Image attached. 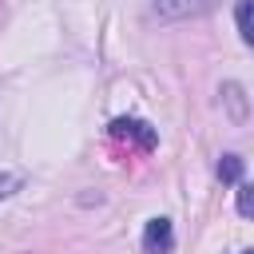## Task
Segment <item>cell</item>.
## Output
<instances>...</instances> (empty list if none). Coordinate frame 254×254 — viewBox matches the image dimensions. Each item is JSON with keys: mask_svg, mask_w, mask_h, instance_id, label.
Listing matches in <instances>:
<instances>
[{"mask_svg": "<svg viewBox=\"0 0 254 254\" xmlns=\"http://www.w3.org/2000/svg\"><path fill=\"white\" fill-rule=\"evenodd\" d=\"M238 214H242V218L254 214V187L242 183V179H238Z\"/></svg>", "mask_w": 254, "mask_h": 254, "instance_id": "cell-6", "label": "cell"}, {"mask_svg": "<svg viewBox=\"0 0 254 254\" xmlns=\"http://www.w3.org/2000/svg\"><path fill=\"white\" fill-rule=\"evenodd\" d=\"M242 254H254V250H242Z\"/></svg>", "mask_w": 254, "mask_h": 254, "instance_id": "cell-9", "label": "cell"}, {"mask_svg": "<svg viewBox=\"0 0 254 254\" xmlns=\"http://www.w3.org/2000/svg\"><path fill=\"white\" fill-rule=\"evenodd\" d=\"M20 187H24V179H20V175H12V171H0V202H4V198H12Z\"/></svg>", "mask_w": 254, "mask_h": 254, "instance_id": "cell-8", "label": "cell"}, {"mask_svg": "<svg viewBox=\"0 0 254 254\" xmlns=\"http://www.w3.org/2000/svg\"><path fill=\"white\" fill-rule=\"evenodd\" d=\"M222 91H226L222 99H230V107H234V119L242 123V119H246V107H242V87H238V83H226Z\"/></svg>", "mask_w": 254, "mask_h": 254, "instance_id": "cell-7", "label": "cell"}, {"mask_svg": "<svg viewBox=\"0 0 254 254\" xmlns=\"http://www.w3.org/2000/svg\"><path fill=\"white\" fill-rule=\"evenodd\" d=\"M234 20H238V36H242V44H250V40H254V24H250V0H238Z\"/></svg>", "mask_w": 254, "mask_h": 254, "instance_id": "cell-4", "label": "cell"}, {"mask_svg": "<svg viewBox=\"0 0 254 254\" xmlns=\"http://www.w3.org/2000/svg\"><path fill=\"white\" fill-rule=\"evenodd\" d=\"M115 139H135L139 147H155V127L151 123H143V119H127V115H119V119H111V127H107Z\"/></svg>", "mask_w": 254, "mask_h": 254, "instance_id": "cell-1", "label": "cell"}, {"mask_svg": "<svg viewBox=\"0 0 254 254\" xmlns=\"http://www.w3.org/2000/svg\"><path fill=\"white\" fill-rule=\"evenodd\" d=\"M218 179L222 183H238L242 179V159L238 155H222L218 159Z\"/></svg>", "mask_w": 254, "mask_h": 254, "instance_id": "cell-5", "label": "cell"}, {"mask_svg": "<svg viewBox=\"0 0 254 254\" xmlns=\"http://www.w3.org/2000/svg\"><path fill=\"white\" fill-rule=\"evenodd\" d=\"M218 0H155V12L163 20H187V16H202L210 12Z\"/></svg>", "mask_w": 254, "mask_h": 254, "instance_id": "cell-2", "label": "cell"}, {"mask_svg": "<svg viewBox=\"0 0 254 254\" xmlns=\"http://www.w3.org/2000/svg\"><path fill=\"white\" fill-rule=\"evenodd\" d=\"M171 246H175L171 222H167V218H151L147 230H143V250H147V254H167Z\"/></svg>", "mask_w": 254, "mask_h": 254, "instance_id": "cell-3", "label": "cell"}]
</instances>
